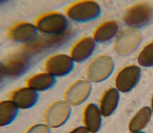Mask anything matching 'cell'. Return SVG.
I'll return each mask as SVG.
<instances>
[{"label":"cell","mask_w":153,"mask_h":133,"mask_svg":"<svg viewBox=\"0 0 153 133\" xmlns=\"http://www.w3.org/2000/svg\"><path fill=\"white\" fill-rule=\"evenodd\" d=\"M75 31L72 29L64 34L50 35L42 34L38 35L34 40L23 44L21 51L30 56L57 49L66 44L73 38Z\"/></svg>","instance_id":"1"},{"label":"cell","mask_w":153,"mask_h":133,"mask_svg":"<svg viewBox=\"0 0 153 133\" xmlns=\"http://www.w3.org/2000/svg\"><path fill=\"white\" fill-rule=\"evenodd\" d=\"M34 25L38 31L47 35H62L72 29L66 17L57 11L40 15L35 19Z\"/></svg>","instance_id":"2"},{"label":"cell","mask_w":153,"mask_h":133,"mask_svg":"<svg viewBox=\"0 0 153 133\" xmlns=\"http://www.w3.org/2000/svg\"><path fill=\"white\" fill-rule=\"evenodd\" d=\"M32 64L31 56L21 51L8 56L1 63V79H15L26 73Z\"/></svg>","instance_id":"3"},{"label":"cell","mask_w":153,"mask_h":133,"mask_svg":"<svg viewBox=\"0 0 153 133\" xmlns=\"http://www.w3.org/2000/svg\"><path fill=\"white\" fill-rule=\"evenodd\" d=\"M102 10L98 2L92 0L76 1L70 5L65 10V14L74 22L84 23L93 21L101 14Z\"/></svg>","instance_id":"4"},{"label":"cell","mask_w":153,"mask_h":133,"mask_svg":"<svg viewBox=\"0 0 153 133\" xmlns=\"http://www.w3.org/2000/svg\"><path fill=\"white\" fill-rule=\"evenodd\" d=\"M114 68V61L111 56L99 55L92 60L88 66L87 79L92 84L104 82L111 76Z\"/></svg>","instance_id":"5"},{"label":"cell","mask_w":153,"mask_h":133,"mask_svg":"<svg viewBox=\"0 0 153 133\" xmlns=\"http://www.w3.org/2000/svg\"><path fill=\"white\" fill-rule=\"evenodd\" d=\"M140 32L134 28H128L123 29L117 35L114 48L118 55L124 56L132 53L140 43Z\"/></svg>","instance_id":"6"},{"label":"cell","mask_w":153,"mask_h":133,"mask_svg":"<svg viewBox=\"0 0 153 133\" xmlns=\"http://www.w3.org/2000/svg\"><path fill=\"white\" fill-rule=\"evenodd\" d=\"M71 107L65 100L53 103L47 109L45 114V123L51 129L62 127L70 118Z\"/></svg>","instance_id":"7"},{"label":"cell","mask_w":153,"mask_h":133,"mask_svg":"<svg viewBox=\"0 0 153 133\" xmlns=\"http://www.w3.org/2000/svg\"><path fill=\"white\" fill-rule=\"evenodd\" d=\"M75 63L69 55L58 53L47 59L45 67L47 73L54 77H63L72 71Z\"/></svg>","instance_id":"8"},{"label":"cell","mask_w":153,"mask_h":133,"mask_svg":"<svg viewBox=\"0 0 153 133\" xmlns=\"http://www.w3.org/2000/svg\"><path fill=\"white\" fill-rule=\"evenodd\" d=\"M92 84L87 79L76 81L67 90L65 100L71 107L82 104L91 95L93 91Z\"/></svg>","instance_id":"9"},{"label":"cell","mask_w":153,"mask_h":133,"mask_svg":"<svg viewBox=\"0 0 153 133\" xmlns=\"http://www.w3.org/2000/svg\"><path fill=\"white\" fill-rule=\"evenodd\" d=\"M152 15V10L150 6L146 4H138L127 9L124 14L123 20L130 28H139L149 22Z\"/></svg>","instance_id":"10"},{"label":"cell","mask_w":153,"mask_h":133,"mask_svg":"<svg viewBox=\"0 0 153 133\" xmlns=\"http://www.w3.org/2000/svg\"><path fill=\"white\" fill-rule=\"evenodd\" d=\"M140 76L141 70L138 66L134 65L126 66L117 75L115 87L120 93H129L138 84Z\"/></svg>","instance_id":"11"},{"label":"cell","mask_w":153,"mask_h":133,"mask_svg":"<svg viewBox=\"0 0 153 133\" xmlns=\"http://www.w3.org/2000/svg\"><path fill=\"white\" fill-rule=\"evenodd\" d=\"M38 30L34 25L27 21L13 24L8 29L7 36L12 41L23 44L30 42L37 37Z\"/></svg>","instance_id":"12"},{"label":"cell","mask_w":153,"mask_h":133,"mask_svg":"<svg viewBox=\"0 0 153 133\" xmlns=\"http://www.w3.org/2000/svg\"><path fill=\"white\" fill-rule=\"evenodd\" d=\"M97 44L93 37L85 36L74 44L71 49L69 55L75 62H84L93 55Z\"/></svg>","instance_id":"13"},{"label":"cell","mask_w":153,"mask_h":133,"mask_svg":"<svg viewBox=\"0 0 153 133\" xmlns=\"http://www.w3.org/2000/svg\"><path fill=\"white\" fill-rule=\"evenodd\" d=\"M103 118L98 104L90 103L83 112V125L90 133H97L102 127Z\"/></svg>","instance_id":"14"},{"label":"cell","mask_w":153,"mask_h":133,"mask_svg":"<svg viewBox=\"0 0 153 133\" xmlns=\"http://www.w3.org/2000/svg\"><path fill=\"white\" fill-rule=\"evenodd\" d=\"M39 98L38 92L28 86L20 88L13 91L10 94V100L19 109H27L36 104Z\"/></svg>","instance_id":"15"},{"label":"cell","mask_w":153,"mask_h":133,"mask_svg":"<svg viewBox=\"0 0 153 133\" xmlns=\"http://www.w3.org/2000/svg\"><path fill=\"white\" fill-rule=\"evenodd\" d=\"M120 93L115 87H111L102 95L98 105L104 118L111 116L117 109Z\"/></svg>","instance_id":"16"},{"label":"cell","mask_w":153,"mask_h":133,"mask_svg":"<svg viewBox=\"0 0 153 133\" xmlns=\"http://www.w3.org/2000/svg\"><path fill=\"white\" fill-rule=\"evenodd\" d=\"M118 30L117 22L114 20H108L97 27L93 32L92 37L97 43H107L115 37Z\"/></svg>","instance_id":"17"},{"label":"cell","mask_w":153,"mask_h":133,"mask_svg":"<svg viewBox=\"0 0 153 133\" xmlns=\"http://www.w3.org/2000/svg\"><path fill=\"white\" fill-rule=\"evenodd\" d=\"M56 82V78L46 72L37 74L31 77L27 80L26 85L38 92L51 89Z\"/></svg>","instance_id":"18"},{"label":"cell","mask_w":153,"mask_h":133,"mask_svg":"<svg viewBox=\"0 0 153 133\" xmlns=\"http://www.w3.org/2000/svg\"><path fill=\"white\" fill-rule=\"evenodd\" d=\"M19 109L10 100L0 103V125L4 127L10 124L16 118Z\"/></svg>","instance_id":"19"},{"label":"cell","mask_w":153,"mask_h":133,"mask_svg":"<svg viewBox=\"0 0 153 133\" xmlns=\"http://www.w3.org/2000/svg\"><path fill=\"white\" fill-rule=\"evenodd\" d=\"M152 114V110L149 107H145L141 108L130 121L129 124L130 131L132 132H140L149 122Z\"/></svg>","instance_id":"20"},{"label":"cell","mask_w":153,"mask_h":133,"mask_svg":"<svg viewBox=\"0 0 153 133\" xmlns=\"http://www.w3.org/2000/svg\"><path fill=\"white\" fill-rule=\"evenodd\" d=\"M138 62L145 67L153 66V42L146 47L139 56Z\"/></svg>","instance_id":"21"},{"label":"cell","mask_w":153,"mask_h":133,"mask_svg":"<svg viewBox=\"0 0 153 133\" xmlns=\"http://www.w3.org/2000/svg\"><path fill=\"white\" fill-rule=\"evenodd\" d=\"M51 129L46 123L38 124L31 126L25 133H51Z\"/></svg>","instance_id":"22"},{"label":"cell","mask_w":153,"mask_h":133,"mask_svg":"<svg viewBox=\"0 0 153 133\" xmlns=\"http://www.w3.org/2000/svg\"><path fill=\"white\" fill-rule=\"evenodd\" d=\"M67 133H90L84 126H78Z\"/></svg>","instance_id":"23"},{"label":"cell","mask_w":153,"mask_h":133,"mask_svg":"<svg viewBox=\"0 0 153 133\" xmlns=\"http://www.w3.org/2000/svg\"><path fill=\"white\" fill-rule=\"evenodd\" d=\"M152 111L153 113V95L152 96Z\"/></svg>","instance_id":"24"},{"label":"cell","mask_w":153,"mask_h":133,"mask_svg":"<svg viewBox=\"0 0 153 133\" xmlns=\"http://www.w3.org/2000/svg\"><path fill=\"white\" fill-rule=\"evenodd\" d=\"M131 133H145L143 132H131Z\"/></svg>","instance_id":"25"}]
</instances>
